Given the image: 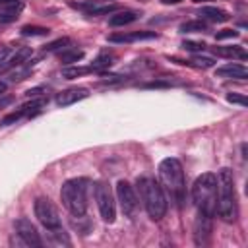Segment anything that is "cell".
Returning <instances> with one entry per match:
<instances>
[{"mask_svg": "<svg viewBox=\"0 0 248 248\" xmlns=\"http://www.w3.org/2000/svg\"><path fill=\"white\" fill-rule=\"evenodd\" d=\"M159 184L165 192V196L176 205L182 207L186 202V178H184V169L182 163L174 157H167L159 163Z\"/></svg>", "mask_w": 248, "mask_h": 248, "instance_id": "1", "label": "cell"}, {"mask_svg": "<svg viewBox=\"0 0 248 248\" xmlns=\"http://www.w3.org/2000/svg\"><path fill=\"white\" fill-rule=\"evenodd\" d=\"M217 211L225 223H234L238 217V202L234 176L231 169H221L217 174Z\"/></svg>", "mask_w": 248, "mask_h": 248, "instance_id": "2", "label": "cell"}, {"mask_svg": "<svg viewBox=\"0 0 248 248\" xmlns=\"http://www.w3.org/2000/svg\"><path fill=\"white\" fill-rule=\"evenodd\" d=\"M136 192L140 194V200H141V203H143L147 215H149L153 221H159V219L165 217L169 203H167V196H165L161 184H159L155 178H151V176H141V178H138V182H136Z\"/></svg>", "mask_w": 248, "mask_h": 248, "instance_id": "3", "label": "cell"}, {"mask_svg": "<svg viewBox=\"0 0 248 248\" xmlns=\"http://www.w3.org/2000/svg\"><path fill=\"white\" fill-rule=\"evenodd\" d=\"M192 200L198 207V213L213 217L217 211V176L213 172H203L194 180Z\"/></svg>", "mask_w": 248, "mask_h": 248, "instance_id": "4", "label": "cell"}, {"mask_svg": "<svg viewBox=\"0 0 248 248\" xmlns=\"http://www.w3.org/2000/svg\"><path fill=\"white\" fill-rule=\"evenodd\" d=\"M87 178H70L62 184L60 200L74 217H83L87 211Z\"/></svg>", "mask_w": 248, "mask_h": 248, "instance_id": "5", "label": "cell"}, {"mask_svg": "<svg viewBox=\"0 0 248 248\" xmlns=\"http://www.w3.org/2000/svg\"><path fill=\"white\" fill-rule=\"evenodd\" d=\"M93 192H95V202L99 205L103 221L105 223H114V219H116V203H114V196H112L110 186L105 180H97L95 186H93Z\"/></svg>", "mask_w": 248, "mask_h": 248, "instance_id": "6", "label": "cell"}, {"mask_svg": "<svg viewBox=\"0 0 248 248\" xmlns=\"http://www.w3.org/2000/svg\"><path fill=\"white\" fill-rule=\"evenodd\" d=\"M33 209H35V217L39 219V223H41L46 231H54V229H60V227H62L58 209L54 207V203H52L48 198H37Z\"/></svg>", "mask_w": 248, "mask_h": 248, "instance_id": "7", "label": "cell"}, {"mask_svg": "<svg viewBox=\"0 0 248 248\" xmlns=\"http://www.w3.org/2000/svg\"><path fill=\"white\" fill-rule=\"evenodd\" d=\"M116 198H118V202H120V207H122V213L126 215V217H134L136 215V211H138V202H140V198H138V194H136V188L128 182V180H118V184H116Z\"/></svg>", "mask_w": 248, "mask_h": 248, "instance_id": "8", "label": "cell"}, {"mask_svg": "<svg viewBox=\"0 0 248 248\" xmlns=\"http://www.w3.org/2000/svg\"><path fill=\"white\" fill-rule=\"evenodd\" d=\"M14 227H16L17 236L23 240V244H27V246H43V240H41V236H39L35 225H33L29 219L19 217V219L14 223Z\"/></svg>", "mask_w": 248, "mask_h": 248, "instance_id": "9", "label": "cell"}, {"mask_svg": "<svg viewBox=\"0 0 248 248\" xmlns=\"http://www.w3.org/2000/svg\"><path fill=\"white\" fill-rule=\"evenodd\" d=\"M87 95H89V91L85 87H68V89L60 91L54 101H56L58 107H68V105H74V103L85 99Z\"/></svg>", "mask_w": 248, "mask_h": 248, "instance_id": "10", "label": "cell"}, {"mask_svg": "<svg viewBox=\"0 0 248 248\" xmlns=\"http://www.w3.org/2000/svg\"><path fill=\"white\" fill-rule=\"evenodd\" d=\"M23 10L21 0H0V23H12Z\"/></svg>", "mask_w": 248, "mask_h": 248, "instance_id": "11", "label": "cell"}, {"mask_svg": "<svg viewBox=\"0 0 248 248\" xmlns=\"http://www.w3.org/2000/svg\"><path fill=\"white\" fill-rule=\"evenodd\" d=\"M209 234H211V217L200 213L196 219V227H194V240L196 244H207L209 242Z\"/></svg>", "mask_w": 248, "mask_h": 248, "instance_id": "12", "label": "cell"}, {"mask_svg": "<svg viewBox=\"0 0 248 248\" xmlns=\"http://www.w3.org/2000/svg\"><path fill=\"white\" fill-rule=\"evenodd\" d=\"M145 39H157L155 31H134V33H112L108 35L110 43H132V41H145Z\"/></svg>", "mask_w": 248, "mask_h": 248, "instance_id": "13", "label": "cell"}, {"mask_svg": "<svg viewBox=\"0 0 248 248\" xmlns=\"http://www.w3.org/2000/svg\"><path fill=\"white\" fill-rule=\"evenodd\" d=\"M215 76H219V78H236V79H246V78H248V70H246V66L232 62V64H225V66L217 68V70H215Z\"/></svg>", "mask_w": 248, "mask_h": 248, "instance_id": "14", "label": "cell"}, {"mask_svg": "<svg viewBox=\"0 0 248 248\" xmlns=\"http://www.w3.org/2000/svg\"><path fill=\"white\" fill-rule=\"evenodd\" d=\"M200 16H202V19H207L213 23H225L231 19V16L223 8H217V6H203L200 10Z\"/></svg>", "mask_w": 248, "mask_h": 248, "instance_id": "15", "label": "cell"}, {"mask_svg": "<svg viewBox=\"0 0 248 248\" xmlns=\"http://www.w3.org/2000/svg\"><path fill=\"white\" fill-rule=\"evenodd\" d=\"M138 17H140L138 12H134V10H122V12H116V14L110 16L108 25H112V27H122V25H128V23L136 21Z\"/></svg>", "mask_w": 248, "mask_h": 248, "instance_id": "16", "label": "cell"}, {"mask_svg": "<svg viewBox=\"0 0 248 248\" xmlns=\"http://www.w3.org/2000/svg\"><path fill=\"white\" fill-rule=\"evenodd\" d=\"M213 52L217 56H225V58H238V60L248 58V54L242 46H213Z\"/></svg>", "mask_w": 248, "mask_h": 248, "instance_id": "17", "label": "cell"}, {"mask_svg": "<svg viewBox=\"0 0 248 248\" xmlns=\"http://www.w3.org/2000/svg\"><path fill=\"white\" fill-rule=\"evenodd\" d=\"M180 33H205L209 31L207 29V23L203 19H190V21H184L180 27Z\"/></svg>", "mask_w": 248, "mask_h": 248, "instance_id": "18", "label": "cell"}, {"mask_svg": "<svg viewBox=\"0 0 248 248\" xmlns=\"http://www.w3.org/2000/svg\"><path fill=\"white\" fill-rule=\"evenodd\" d=\"M58 56H60V62H64V64H74V62H79V60L83 58V50H81V48H68V46H64Z\"/></svg>", "mask_w": 248, "mask_h": 248, "instance_id": "19", "label": "cell"}, {"mask_svg": "<svg viewBox=\"0 0 248 248\" xmlns=\"http://www.w3.org/2000/svg\"><path fill=\"white\" fill-rule=\"evenodd\" d=\"M89 72H91L89 66H66V68H62V78L74 79V78L85 76V74H89Z\"/></svg>", "mask_w": 248, "mask_h": 248, "instance_id": "20", "label": "cell"}, {"mask_svg": "<svg viewBox=\"0 0 248 248\" xmlns=\"http://www.w3.org/2000/svg\"><path fill=\"white\" fill-rule=\"evenodd\" d=\"M19 33L23 37H45V35H48V29L41 27V25H23L19 29Z\"/></svg>", "mask_w": 248, "mask_h": 248, "instance_id": "21", "label": "cell"}, {"mask_svg": "<svg viewBox=\"0 0 248 248\" xmlns=\"http://www.w3.org/2000/svg\"><path fill=\"white\" fill-rule=\"evenodd\" d=\"M188 66H194V68H200V70H207V68H213L215 66V60L211 56H194L192 60H188Z\"/></svg>", "mask_w": 248, "mask_h": 248, "instance_id": "22", "label": "cell"}, {"mask_svg": "<svg viewBox=\"0 0 248 248\" xmlns=\"http://www.w3.org/2000/svg\"><path fill=\"white\" fill-rule=\"evenodd\" d=\"M110 64H112V56H110V54H101V56H97V58L93 60V64H91L89 68H91V72H93V70L99 72V70L108 68Z\"/></svg>", "mask_w": 248, "mask_h": 248, "instance_id": "23", "label": "cell"}, {"mask_svg": "<svg viewBox=\"0 0 248 248\" xmlns=\"http://www.w3.org/2000/svg\"><path fill=\"white\" fill-rule=\"evenodd\" d=\"M116 4H105V6H93V8H89L87 10V14L89 16H107V14H112V12H116Z\"/></svg>", "mask_w": 248, "mask_h": 248, "instance_id": "24", "label": "cell"}, {"mask_svg": "<svg viewBox=\"0 0 248 248\" xmlns=\"http://www.w3.org/2000/svg\"><path fill=\"white\" fill-rule=\"evenodd\" d=\"M25 116V112L21 110V107L17 108V110H14V112H10V114H6L2 120H0V124L2 126H10V124H14V122H17L19 118H23Z\"/></svg>", "mask_w": 248, "mask_h": 248, "instance_id": "25", "label": "cell"}, {"mask_svg": "<svg viewBox=\"0 0 248 248\" xmlns=\"http://www.w3.org/2000/svg\"><path fill=\"white\" fill-rule=\"evenodd\" d=\"M182 48L184 50H190V52H200V50L205 48V43H202V41H184L182 43Z\"/></svg>", "mask_w": 248, "mask_h": 248, "instance_id": "26", "label": "cell"}, {"mask_svg": "<svg viewBox=\"0 0 248 248\" xmlns=\"http://www.w3.org/2000/svg\"><path fill=\"white\" fill-rule=\"evenodd\" d=\"M66 45H70V39H68V37H60V39H56V41L48 43V45L45 46V50L52 52V50H58V48H62V46H66Z\"/></svg>", "mask_w": 248, "mask_h": 248, "instance_id": "27", "label": "cell"}, {"mask_svg": "<svg viewBox=\"0 0 248 248\" xmlns=\"http://www.w3.org/2000/svg\"><path fill=\"white\" fill-rule=\"evenodd\" d=\"M227 101L232 103V105H240V107H246L248 105V99L244 95H238V93H229L227 95Z\"/></svg>", "mask_w": 248, "mask_h": 248, "instance_id": "28", "label": "cell"}, {"mask_svg": "<svg viewBox=\"0 0 248 248\" xmlns=\"http://www.w3.org/2000/svg\"><path fill=\"white\" fill-rule=\"evenodd\" d=\"M234 37H238V31H236V29H223V31H217V33H215V39H217V41L234 39Z\"/></svg>", "mask_w": 248, "mask_h": 248, "instance_id": "29", "label": "cell"}, {"mask_svg": "<svg viewBox=\"0 0 248 248\" xmlns=\"http://www.w3.org/2000/svg\"><path fill=\"white\" fill-rule=\"evenodd\" d=\"M41 93H45V87H33V89H29V91H25L27 97H37V95H41Z\"/></svg>", "mask_w": 248, "mask_h": 248, "instance_id": "30", "label": "cell"}, {"mask_svg": "<svg viewBox=\"0 0 248 248\" xmlns=\"http://www.w3.org/2000/svg\"><path fill=\"white\" fill-rule=\"evenodd\" d=\"M6 87H8V85H6V81H0V95H4V93H6Z\"/></svg>", "mask_w": 248, "mask_h": 248, "instance_id": "31", "label": "cell"}, {"mask_svg": "<svg viewBox=\"0 0 248 248\" xmlns=\"http://www.w3.org/2000/svg\"><path fill=\"white\" fill-rule=\"evenodd\" d=\"M163 4H178V2H182V0H161Z\"/></svg>", "mask_w": 248, "mask_h": 248, "instance_id": "32", "label": "cell"}, {"mask_svg": "<svg viewBox=\"0 0 248 248\" xmlns=\"http://www.w3.org/2000/svg\"><path fill=\"white\" fill-rule=\"evenodd\" d=\"M194 4H203V2H209V0H192Z\"/></svg>", "mask_w": 248, "mask_h": 248, "instance_id": "33", "label": "cell"}]
</instances>
